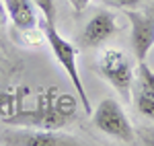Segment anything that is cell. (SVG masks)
I'll return each mask as SVG.
<instances>
[{
    "label": "cell",
    "mask_w": 154,
    "mask_h": 146,
    "mask_svg": "<svg viewBox=\"0 0 154 146\" xmlns=\"http://www.w3.org/2000/svg\"><path fill=\"white\" fill-rule=\"evenodd\" d=\"M43 35H45V41L49 43V49L54 54L56 62L60 64V68L64 70V74L70 78L72 86L76 91V95L82 103V109L86 113H91L93 107H91V101H88V95H86V89H84V82L80 78V72H78V45H74L72 41H68L66 37L56 29V23H48L43 21Z\"/></svg>",
    "instance_id": "obj_2"
},
{
    "label": "cell",
    "mask_w": 154,
    "mask_h": 146,
    "mask_svg": "<svg viewBox=\"0 0 154 146\" xmlns=\"http://www.w3.org/2000/svg\"><path fill=\"white\" fill-rule=\"evenodd\" d=\"M97 72L111 89H115L125 103H131V91L136 80V68L123 49H103L97 60Z\"/></svg>",
    "instance_id": "obj_3"
},
{
    "label": "cell",
    "mask_w": 154,
    "mask_h": 146,
    "mask_svg": "<svg viewBox=\"0 0 154 146\" xmlns=\"http://www.w3.org/2000/svg\"><path fill=\"white\" fill-rule=\"evenodd\" d=\"M131 25V51L138 62H146L148 51L154 48V2L146 8L125 11Z\"/></svg>",
    "instance_id": "obj_7"
},
{
    "label": "cell",
    "mask_w": 154,
    "mask_h": 146,
    "mask_svg": "<svg viewBox=\"0 0 154 146\" xmlns=\"http://www.w3.org/2000/svg\"><path fill=\"white\" fill-rule=\"evenodd\" d=\"M107 8H117V11H134L144 6V0H97Z\"/></svg>",
    "instance_id": "obj_11"
},
{
    "label": "cell",
    "mask_w": 154,
    "mask_h": 146,
    "mask_svg": "<svg viewBox=\"0 0 154 146\" xmlns=\"http://www.w3.org/2000/svg\"><path fill=\"white\" fill-rule=\"evenodd\" d=\"M8 23V14H6V6H4V0H0V29L6 27Z\"/></svg>",
    "instance_id": "obj_15"
},
{
    "label": "cell",
    "mask_w": 154,
    "mask_h": 146,
    "mask_svg": "<svg viewBox=\"0 0 154 146\" xmlns=\"http://www.w3.org/2000/svg\"><path fill=\"white\" fill-rule=\"evenodd\" d=\"M119 31L117 17L111 12V8H97L91 19L86 21L82 31L78 33V48L82 49H97L103 48L111 37Z\"/></svg>",
    "instance_id": "obj_6"
},
{
    "label": "cell",
    "mask_w": 154,
    "mask_h": 146,
    "mask_svg": "<svg viewBox=\"0 0 154 146\" xmlns=\"http://www.w3.org/2000/svg\"><path fill=\"white\" fill-rule=\"evenodd\" d=\"M33 4L37 6V11L41 12L43 21L48 23H56V2L54 0H33Z\"/></svg>",
    "instance_id": "obj_12"
},
{
    "label": "cell",
    "mask_w": 154,
    "mask_h": 146,
    "mask_svg": "<svg viewBox=\"0 0 154 146\" xmlns=\"http://www.w3.org/2000/svg\"><path fill=\"white\" fill-rule=\"evenodd\" d=\"M4 6L8 21L12 23L14 35L39 27V14H37L39 11L33 4V0H4Z\"/></svg>",
    "instance_id": "obj_8"
},
{
    "label": "cell",
    "mask_w": 154,
    "mask_h": 146,
    "mask_svg": "<svg viewBox=\"0 0 154 146\" xmlns=\"http://www.w3.org/2000/svg\"><path fill=\"white\" fill-rule=\"evenodd\" d=\"M91 115H93V126L99 132L121 144H136V130L117 99H103L97 105V109L91 111Z\"/></svg>",
    "instance_id": "obj_4"
},
{
    "label": "cell",
    "mask_w": 154,
    "mask_h": 146,
    "mask_svg": "<svg viewBox=\"0 0 154 146\" xmlns=\"http://www.w3.org/2000/svg\"><path fill=\"white\" fill-rule=\"evenodd\" d=\"M0 144L6 146H84V140H78L72 134L60 130H41V128H23L12 126L0 134Z\"/></svg>",
    "instance_id": "obj_5"
},
{
    "label": "cell",
    "mask_w": 154,
    "mask_h": 146,
    "mask_svg": "<svg viewBox=\"0 0 154 146\" xmlns=\"http://www.w3.org/2000/svg\"><path fill=\"white\" fill-rule=\"evenodd\" d=\"M131 99H134L136 111L142 115L144 120L154 122V97H152V95H148V93L142 91L140 86H134V91H131Z\"/></svg>",
    "instance_id": "obj_9"
},
{
    "label": "cell",
    "mask_w": 154,
    "mask_h": 146,
    "mask_svg": "<svg viewBox=\"0 0 154 146\" xmlns=\"http://www.w3.org/2000/svg\"><path fill=\"white\" fill-rule=\"evenodd\" d=\"M78 113L76 99L68 93H60L58 89H48L37 97L35 109H14L12 113L2 115V122L8 126L23 128H41V130H62L74 122Z\"/></svg>",
    "instance_id": "obj_1"
},
{
    "label": "cell",
    "mask_w": 154,
    "mask_h": 146,
    "mask_svg": "<svg viewBox=\"0 0 154 146\" xmlns=\"http://www.w3.org/2000/svg\"><path fill=\"white\" fill-rule=\"evenodd\" d=\"M17 103H19V97L14 93H6V91H0V113L6 115V113H12L17 109Z\"/></svg>",
    "instance_id": "obj_13"
},
{
    "label": "cell",
    "mask_w": 154,
    "mask_h": 146,
    "mask_svg": "<svg viewBox=\"0 0 154 146\" xmlns=\"http://www.w3.org/2000/svg\"><path fill=\"white\" fill-rule=\"evenodd\" d=\"M134 85L140 86L142 91H146L148 95H152V97H154V72L148 68V64H146V62H138Z\"/></svg>",
    "instance_id": "obj_10"
},
{
    "label": "cell",
    "mask_w": 154,
    "mask_h": 146,
    "mask_svg": "<svg viewBox=\"0 0 154 146\" xmlns=\"http://www.w3.org/2000/svg\"><path fill=\"white\" fill-rule=\"evenodd\" d=\"M68 2H70L72 11L76 12V14H80V12H82L84 8H86V6H88V4L93 2V0H68Z\"/></svg>",
    "instance_id": "obj_14"
}]
</instances>
